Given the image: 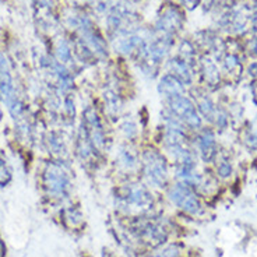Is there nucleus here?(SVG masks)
<instances>
[{
  "label": "nucleus",
  "instance_id": "28",
  "mask_svg": "<svg viewBox=\"0 0 257 257\" xmlns=\"http://www.w3.org/2000/svg\"><path fill=\"white\" fill-rule=\"evenodd\" d=\"M6 256V246L3 243V240L0 239V257Z\"/></svg>",
  "mask_w": 257,
  "mask_h": 257
},
{
  "label": "nucleus",
  "instance_id": "17",
  "mask_svg": "<svg viewBox=\"0 0 257 257\" xmlns=\"http://www.w3.org/2000/svg\"><path fill=\"white\" fill-rule=\"evenodd\" d=\"M201 76L207 85L215 87L219 83V70L215 62L210 58H203L201 60Z\"/></svg>",
  "mask_w": 257,
  "mask_h": 257
},
{
  "label": "nucleus",
  "instance_id": "24",
  "mask_svg": "<svg viewBox=\"0 0 257 257\" xmlns=\"http://www.w3.org/2000/svg\"><path fill=\"white\" fill-rule=\"evenodd\" d=\"M12 171L7 165V161L3 158V155L0 154V187L7 186L12 182Z\"/></svg>",
  "mask_w": 257,
  "mask_h": 257
},
{
  "label": "nucleus",
  "instance_id": "6",
  "mask_svg": "<svg viewBox=\"0 0 257 257\" xmlns=\"http://www.w3.org/2000/svg\"><path fill=\"white\" fill-rule=\"evenodd\" d=\"M168 110L172 115L182 122L185 126L193 130H199L201 128V117L196 105L192 99L186 95L175 96L172 99H168Z\"/></svg>",
  "mask_w": 257,
  "mask_h": 257
},
{
  "label": "nucleus",
  "instance_id": "5",
  "mask_svg": "<svg viewBox=\"0 0 257 257\" xmlns=\"http://www.w3.org/2000/svg\"><path fill=\"white\" fill-rule=\"evenodd\" d=\"M74 27L80 34L78 41L83 44L90 53L95 59H103L108 55V49H106V42L99 35V32L96 31L92 21L85 16H78L74 17Z\"/></svg>",
  "mask_w": 257,
  "mask_h": 257
},
{
  "label": "nucleus",
  "instance_id": "10",
  "mask_svg": "<svg viewBox=\"0 0 257 257\" xmlns=\"http://www.w3.org/2000/svg\"><path fill=\"white\" fill-rule=\"evenodd\" d=\"M183 24V17L179 9L171 6L167 7L161 16L157 20L155 24V30L161 37H167V38H172L176 32L179 31L180 27Z\"/></svg>",
  "mask_w": 257,
  "mask_h": 257
},
{
  "label": "nucleus",
  "instance_id": "2",
  "mask_svg": "<svg viewBox=\"0 0 257 257\" xmlns=\"http://www.w3.org/2000/svg\"><path fill=\"white\" fill-rule=\"evenodd\" d=\"M0 96L3 99V102L6 103L7 109L10 112V115L13 116L14 120L21 122L24 119L23 117L24 108H23V103L17 95L13 76L10 71V66H9L6 58L3 56L2 52H0Z\"/></svg>",
  "mask_w": 257,
  "mask_h": 257
},
{
  "label": "nucleus",
  "instance_id": "1",
  "mask_svg": "<svg viewBox=\"0 0 257 257\" xmlns=\"http://www.w3.org/2000/svg\"><path fill=\"white\" fill-rule=\"evenodd\" d=\"M117 207L128 212H148L154 206L153 194L142 183H128L123 186L117 196Z\"/></svg>",
  "mask_w": 257,
  "mask_h": 257
},
{
  "label": "nucleus",
  "instance_id": "27",
  "mask_svg": "<svg viewBox=\"0 0 257 257\" xmlns=\"http://www.w3.org/2000/svg\"><path fill=\"white\" fill-rule=\"evenodd\" d=\"M182 2H183L187 7H190V9L196 7L200 3V0H182Z\"/></svg>",
  "mask_w": 257,
  "mask_h": 257
},
{
  "label": "nucleus",
  "instance_id": "21",
  "mask_svg": "<svg viewBox=\"0 0 257 257\" xmlns=\"http://www.w3.org/2000/svg\"><path fill=\"white\" fill-rule=\"evenodd\" d=\"M56 58H58L59 63L64 64V66L73 63L71 62L73 60V53H71L70 46L66 41H59L58 46H56Z\"/></svg>",
  "mask_w": 257,
  "mask_h": 257
},
{
  "label": "nucleus",
  "instance_id": "8",
  "mask_svg": "<svg viewBox=\"0 0 257 257\" xmlns=\"http://www.w3.org/2000/svg\"><path fill=\"white\" fill-rule=\"evenodd\" d=\"M83 127L90 139L92 147L96 153H102L106 148V133L102 120L92 106H87L83 113Z\"/></svg>",
  "mask_w": 257,
  "mask_h": 257
},
{
  "label": "nucleus",
  "instance_id": "20",
  "mask_svg": "<svg viewBox=\"0 0 257 257\" xmlns=\"http://www.w3.org/2000/svg\"><path fill=\"white\" fill-rule=\"evenodd\" d=\"M63 222L66 224V226L76 229V228H80L83 224V215H81L78 208H74V207L66 208L63 211Z\"/></svg>",
  "mask_w": 257,
  "mask_h": 257
},
{
  "label": "nucleus",
  "instance_id": "13",
  "mask_svg": "<svg viewBox=\"0 0 257 257\" xmlns=\"http://www.w3.org/2000/svg\"><path fill=\"white\" fill-rule=\"evenodd\" d=\"M158 92L164 99H172L175 96L185 95V85L180 83L174 74L167 73L161 77L158 83Z\"/></svg>",
  "mask_w": 257,
  "mask_h": 257
},
{
  "label": "nucleus",
  "instance_id": "12",
  "mask_svg": "<svg viewBox=\"0 0 257 257\" xmlns=\"http://www.w3.org/2000/svg\"><path fill=\"white\" fill-rule=\"evenodd\" d=\"M197 147L201 158L206 162H210L217 157V140L212 130L204 128L200 132L197 136Z\"/></svg>",
  "mask_w": 257,
  "mask_h": 257
},
{
  "label": "nucleus",
  "instance_id": "4",
  "mask_svg": "<svg viewBox=\"0 0 257 257\" xmlns=\"http://www.w3.org/2000/svg\"><path fill=\"white\" fill-rule=\"evenodd\" d=\"M44 187L52 197H67L71 190V179L67 169L62 164L49 162L44 171Z\"/></svg>",
  "mask_w": 257,
  "mask_h": 257
},
{
  "label": "nucleus",
  "instance_id": "19",
  "mask_svg": "<svg viewBox=\"0 0 257 257\" xmlns=\"http://www.w3.org/2000/svg\"><path fill=\"white\" fill-rule=\"evenodd\" d=\"M103 101H105V106L108 108V112L110 115L112 113H119L120 108H122V101L119 94H116L115 90H106L103 94Z\"/></svg>",
  "mask_w": 257,
  "mask_h": 257
},
{
  "label": "nucleus",
  "instance_id": "18",
  "mask_svg": "<svg viewBox=\"0 0 257 257\" xmlns=\"http://www.w3.org/2000/svg\"><path fill=\"white\" fill-rule=\"evenodd\" d=\"M95 153H96L95 148L92 147V144H91L88 136H87L85 130H84V127L81 126L80 132H78V137H77L78 157H80L83 161H88L91 157H94V155H95Z\"/></svg>",
  "mask_w": 257,
  "mask_h": 257
},
{
  "label": "nucleus",
  "instance_id": "29",
  "mask_svg": "<svg viewBox=\"0 0 257 257\" xmlns=\"http://www.w3.org/2000/svg\"><path fill=\"white\" fill-rule=\"evenodd\" d=\"M103 257H113V256H110L109 253H105V251H103Z\"/></svg>",
  "mask_w": 257,
  "mask_h": 257
},
{
  "label": "nucleus",
  "instance_id": "26",
  "mask_svg": "<svg viewBox=\"0 0 257 257\" xmlns=\"http://www.w3.org/2000/svg\"><path fill=\"white\" fill-rule=\"evenodd\" d=\"M217 172H218L221 178H228L232 172L231 164H229L226 160L219 161V164L217 165Z\"/></svg>",
  "mask_w": 257,
  "mask_h": 257
},
{
  "label": "nucleus",
  "instance_id": "25",
  "mask_svg": "<svg viewBox=\"0 0 257 257\" xmlns=\"http://www.w3.org/2000/svg\"><path fill=\"white\" fill-rule=\"evenodd\" d=\"M146 257H180V250L176 246L171 244V246H165L161 250L154 251V253H151Z\"/></svg>",
  "mask_w": 257,
  "mask_h": 257
},
{
  "label": "nucleus",
  "instance_id": "30",
  "mask_svg": "<svg viewBox=\"0 0 257 257\" xmlns=\"http://www.w3.org/2000/svg\"><path fill=\"white\" fill-rule=\"evenodd\" d=\"M0 117H2V110H0Z\"/></svg>",
  "mask_w": 257,
  "mask_h": 257
},
{
  "label": "nucleus",
  "instance_id": "9",
  "mask_svg": "<svg viewBox=\"0 0 257 257\" xmlns=\"http://www.w3.org/2000/svg\"><path fill=\"white\" fill-rule=\"evenodd\" d=\"M168 196L175 206L179 207L180 210H183L185 212H189L192 215H199L201 212V203L197 194L193 192L192 187L185 183L179 182L176 185H172L169 187Z\"/></svg>",
  "mask_w": 257,
  "mask_h": 257
},
{
  "label": "nucleus",
  "instance_id": "7",
  "mask_svg": "<svg viewBox=\"0 0 257 257\" xmlns=\"http://www.w3.org/2000/svg\"><path fill=\"white\" fill-rule=\"evenodd\" d=\"M136 236L148 246H161L168 238V228L157 219H140L133 226Z\"/></svg>",
  "mask_w": 257,
  "mask_h": 257
},
{
  "label": "nucleus",
  "instance_id": "14",
  "mask_svg": "<svg viewBox=\"0 0 257 257\" xmlns=\"http://www.w3.org/2000/svg\"><path fill=\"white\" fill-rule=\"evenodd\" d=\"M169 70H171V74H174L183 85H190L193 83L192 63L180 58L179 55L169 60Z\"/></svg>",
  "mask_w": 257,
  "mask_h": 257
},
{
  "label": "nucleus",
  "instance_id": "22",
  "mask_svg": "<svg viewBox=\"0 0 257 257\" xmlns=\"http://www.w3.org/2000/svg\"><path fill=\"white\" fill-rule=\"evenodd\" d=\"M222 66L224 70L228 74H238L239 70H242V64L239 62V59L236 55L233 53H226L222 59Z\"/></svg>",
  "mask_w": 257,
  "mask_h": 257
},
{
  "label": "nucleus",
  "instance_id": "3",
  "mask_svg": "<svg viewBox=\"0 0 257 257\" xmlns=\"http://www.w3.org/2000/svg\"><path fill=\"white\" fill-rule=\"evenodd\" d=\"M142 171L144 178L151 186L162 187L169 178L168 162L165 157L155 148H148L142 155Z\"/></svg>",
  "mask_w": 257,
  "mask_h": 257
},
{
  "label": "nucleus",
  "instance_id": "11",
  "mask_svg": "<svg viewBox=\"0 0 257 257\" xmlns=\"http://www.w3.org/2000/svg\"><path fill=\"white\" fill-rule=\"evenodd\" d=\"M197 110L203 117H206L208 122L215 123L217 126H225L226 124V115L222 110L219 109L218 106L214 103L210 96L206 94H200L197 95Z\"/></svg>",
  "mask_w": 257,
  "mask_h": 257
},
{
  "label": "nucleus",
  "instance_id": "16",
  "mask_svg": "<svg viewBox=\"0 0 257 257\" xmlns=\"http://www.w3.org/2000/svg\"><path fill=\"white\" fill-rule=\"evenodd\" d=\"M117 162L122 168H124L126 171H133L136 168L140 165V160L139 155L136 154L135 150L128 146H122L119 148L117 153Z\"/></svg>",
  "mask_w": 257,
  "mask_h": 257
},
{
  "label": "nucleus",
  "instance_id": "15",
  "mask_svg": "<svg viewBox=\"0 0 257 257\" xmlns=\"http://www.w3.org/2000/svg\"><path fill=\"white\" fill-rule=\"evenodd\" d=\"M176 178L180 180V183H185L190 187L203 186V176L194 169V167L178 165L176 167Z\"/></svg>",
  "mask_w": 257,
  "mask_h": 257
},
{
  "label": "nucleus",
  "instance_id": "23",
  "mask_svg": "<svg viewBox=\"0 0 257 257\" xmlns=\"http://www.w3.org/2000/svg\"><path fill=\"white\" fill-rule=\"evenodd\" d=\"M120 132L123 133V136L127 139V140H133L139 130H137V124H136L135 120L132 119H124L122 123H120Z\"/></svg>",
  "mask_w": 257,
  "mask_h": 257
}]
</instances>
